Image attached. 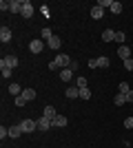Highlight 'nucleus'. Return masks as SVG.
<instances>
[{
  "label": "nucleus",
  "instance_id": "1",
  "mask_svg": "<svg viewBox=\"0 0 133 148\" xmlns=\"http://www.w3.org/2000/svg\"><path fill=\"white\" fill-rule=\"evenodd\" d=\"M18 64H20V60L16 56H5L2 60H0V66H7V69H11V71L18 66Z\"/></svg>",
  "mask_w": 133,
  "mask_h": 148
},
{
  "label": "nucleus",
  "instance_id": "2",
  "mask_svg": "<svg viewBox=\"0 0 133 148\" xmlns=\"http://www.w3.org/2000/svg\"><path fill=\"white\" fill-rule=\"evenodd\" d=\"M22 133H33V130H38V122H33V119H22Z\"/></svg>",
  "mask_w": 133,
  "mask_h": 148
},
{
  "label": "nucleus",
  "instance_id": "3",
  "mask_svg": "<svg viewBox=\"0 0 133 148\" xmlns=\"http://www.w3.org/2000/svg\"><path fill=\"white\" fill-rule=\"evenodd\" d=\"M56 64L60 66V71H62V69H67V66L71 64V58L67 56V53H58V58H56Z\"/></svg>",
  "mask_w": 133,
  "mask_h": 148
},
{
  "label": "nucleus",
  "instance_id": "4",
  "mask_svg": "<svg viewBox=\"0 0 133 148\" xmlns=\"http://www.w3.org/2000/svg\"><path fill=\"white\" fill-rule=\"evenodd\" d=\"M29 51L36 53V56L42 53V51H44V42H42V40H31V42H29Z\"/></svg>",
  "mask_w": 133,
  "mask_h": 148
},
{
  "label": "nucleus",
  "instance_id": "5",
  "mask_svg": "<svg viewBox=\"0 0 133 148\" xmlns=\"http://www.w3.org/2000/svg\"><path fill=\"white\" fill-rule=\"evenodd\" d=\"M20 13H22V18H27V20L33 16V5L29 2V0H22V11Z\"/></svg>",
  "mask_w": 133,
  "mask_h": 148
},
{
  "label": "nucleus",
  "instance_id": "6",
  "mask_svg": "<svg viewBox=\"0 0 133 148\" xmlns=\"http://www.w3.org/2000/svg\"><path fill=\"white\" fill-rule=\"evenodd\" d=\"M67 122H69V119L64 117V115H60V113H58L56 117L51 119V124H53V126H56V128H62V126H67Z\"/></svg>",
  "mask_w": 133,
  "mask_h": 148
},
{
  "label": "nucleus",
  "instance_id": "7",
  "mask_svg": "<svg viewBox=\"0 0 133 148\" xmlns=\"http://www.w3.org/2000/svg\"><path fill=\"white\" fill-rule=\"evenodd\" d=\"M118 56H120L122 60H129V58H131V49H129L127 44H120V47H118Z\"/></svg>",
  "mask_w": 133,
  "mask_h": 148
},
{
  "label": "nucleus",
  "instance_id": "8",
  "mask_svg": "<svg viewBox=\"0 0 133 148\" xmlns=\"http://www.w3.org/2000/svg\"><path fill=\"white\" fill-rule=\"evenodd\" d=\"M11 29H9V27H2V29H0V40H2V42H11Z\"/></svg>",
  "mask_w": 133,
  "mask_h": 148
},
{
  "label": "nucleus",
  "instance_id": "9",
  "mask_svg": "<svg viewBox=\"0 0 133 148\" xmlns=\"http://www.w3.org/2000/svg\"><path fill=\"white\" fill-rule=\"evenodd\" d=\"M51 126H53V124H51V119H47L44 115H42V117L38 119V130H49Z\"/></svg>",
  "mask_w": 133,
  "mask_h": 148
},
{
  "label": "nucleus",
  "instance_id": "10",
  "mask_svg": "<svg viewBox=\"0 0 133 148\" xmlns=\"http://www.w3.org/2000/svg\"><path fill=\"white\" fill-rule=\"evenodd\" d=\"M9 11L11 13H20L22 11V2H20V0H9Z\"/></svg>",
  "mask_w": 133,
  "mask_h": 148
},
{
  "label": "nucleus",
  "instance_id": "11",
  "mask_svg": "<svg viewBox=\"0 0 133 148\" xmlns=\"http://www.w3.org/2000/svg\"><path fill=\"white\" fill-rule=\"evenodd\" d=\"M20 135H22V126H20V124H16V126L9 128V137H11V139H18Z\"/></svg>",
  "mask_w": 133,
  "mask_h": 148
},
{
  "label": "nucleus",
  "instance_id": "12",
  "mask_svg": "<svg viewBox=\"0 0 133 148\" xmlns=\"http://www.w3.org/2000/svg\"><path fill=\"white\" fill-rule=\"evenodd\" d=\"M102 16H104V9H102V7H98V5L91 7V18H93V20H100Z\"/></svg>",
  "mask_w": 133,
  "mask_h": 148
},
{
  "label": "nucleus",
  "instance_id": "13",
  "mask_svg": "<svg viewBox=\"0 0 133 148\" xmlns=\"http://www.w3.org/2000/svg\"><path fill=\"white\" fill-rule=\"evenodd\" d=\"M64 95H67V97H71V99H76V97H80V88H78V86H69Z\"/></svg>",
  "mask_w": 133,
  "mask_h": 148
},
{
  "label": "nucleus",
  "instance_id": "14",
  "mask_svg": "<svg viewBox=\"0 0 133 148\" xmlns=\"http://www.w3.org/2000/svg\"><path fill=\"white\" fill-rule=\"evenodd\" d=\"M111 40H115V31H111V29L102 31V42H111Z\"/></svg>",
  "mask_w": 133,
  "mask_h": 148
},
{
  "label": "nucleus",
  "instance_id": "15",
  "mask_svg": "<svg viewBox=\"0 0 133 148\" xmlns=\"http://www.w3.org/2000/svg\"><path fill=\"white\" fill-rule=\"evenodd\" d=\"M60 44H62V40H60L58 36H53L49 42H47V47H49V49H60Z\"/></svg>",
  "mask_w": 133,
  "mask_h": 148
},
{
  "label": "nucleus",
  "instance_id": "16",
  "mask_svg": "<svg viewBox=\"0 0 133 148\" xmlns=\"http://www.w3.org/2000/svg\"><path fill=\"white\" fill-rule=\"evenodd\" d=\"M71 77H73V71H71V69H62V71H60V80L62 82H69Z\"/></svg>",
  "mask_w": 133,
  "mask_h": 148
},
{
  "label": "nucleus",
  "instance_id": "17",
  "mask_svg": "<svg viewBox=\"0 0 133 148\" xmlns=\"http://www.w3.org/2000/svg\"><path fill=\"white\" fill-rule=\"evenodd\" d=\"M42 115H44L47 119H53L58 113H56V108H53V106H44V113H42Z\"/></svg>",
  "mask_w": 133,
  "mask_h": 148
},
{
  "label": "nucleus",
  "instance_id": "18",
  "mask_svg": "<svg viewBox=\"0 0 133 148\" xmlns=\"http://www.w3.org/2000/svg\"><path fill=\"white\" fill-rule=\"evenodd\" d=\"M22 97H25L27 102H31V99H36V91H33V88H25V91H22Z\"/></svg>",
  "mask_w": 133,
  "mask_h": 148
},
{
  "label": "nucleus",
  "instance_id": "19",
  "mask_svg": "<svg viewBox=\"0 0 133 148\" xmlns=\"http://www.w3.org/2000/svg\"><path fill=\"white\" fill-rule=\"evenodd\" d=\"M9 93H11V95H16V97H18V95H22V91H20V84L11 82V84H9Z\"/></svg>",
  "mask_w": 133,
  "mask_h": 148
},
{
  "label": "nucleus",
  "instance_id": "20",
  "mask_svg": "<svg viewBox=\"0 0 133 148\" xmlns=\"http://www.w3.org/2000/svg\"><path fill=\"white\" fill-rule=\"evenodd\" d=\"M124 102H127V95H124V93H118V95L113 97V104L115 106H122Z\"/></svg>",
  "mask_w": 133,
  "mask_h": 148
},
{
  "label": "nucleus",
  "instance_id": "21",
  "mask_svg": "<svg viewBox=\"0 0 133 148\" xmlns=\"http://www.w3.org/2000/svg\"><path fill=\"white\" fill-rule=\"evenodd\" d=\"M109 9H111V13H122V2H118V0H113Z\"/></svg>",
  "mask_w": 133,
  "mask_h": 148
},
{
  "label": "nucleus",
  "instance_id": "22",
  "mask_svg": "<svg viewBox=\"0 0 133 148\" xmlns=\"http://www.w3.org/2000/svg\"><path fill=\"white\" fill-rule=\"evenodd\" d=\"M109 64H111V60H109L107 56H100V58H98V66H100V69H107Z\"/></svg>",
  "mask_w": 133,
  "mask_h": 148
},
{
  "label": "nucleus",
  "instance_id": "23",
  "mask_svg": "<svg viewBox=\"0 0 133 148\" xmlns=\"http://www.w3.org/2000/svg\"><path fill=\"white\" fill-rule=\"evenodd\" d=\"M51 38H53V31H51L49 27H44V29H42V40H47V42H49Z\"/></svg>",
  "mask_w": 133,
  "mask_h": 148
},
{
  "label": "nucleus",
  "instance_id": "24",
  "mask_svg": "<svg viewBox=\"0 0 133 148\" xmlns=\"http://www.w3.org/2000/svg\"><path fill=\"white\" fill-rule=\"evenodd\" d=\"M87 84H89L87 77H76V86L78 88H87Z\"/></svg>",
  "mask_w": 133,
  "mask_h": 148
},
{
  "label": "nucleus",
  "instance_id": "25",
  "mask_svg": "<svg viewBox=\"0 0 133 148\" xmlns=\"http://www.w3.org/2000/svg\"><path fill=\"white\" fill-rule=\"evenodd\" d=\"M80 97H82V99H91V91H89V86L80 88Z\"/></svg>",
  "mask_w": 133,
  "mask_h": 148
},
{
  "label": "nucleus",
  "instance_id": "26",
  "mask_svg": "<svg viewBox=\"0 0 133 148\" xmlns=\"http://www.w3.org/2000/svg\"><path fill=\"white\" fill-rule=\"evenodd\" d=\"M118 88H120V93H124V95H127V93L131 91V88H129V84H127V82H120V86H118Z\"/></svg>",
  "mask_w": 133,
  "mask_h": 148
},
{
  "label": "nucleus",
  "instance_id": "27",
  "mask_svg": "<svg viewBox=\"0 0 133 148\" xmlns=\"http://www.w3.org/2000/svg\"><path fill=\"white\" fill-rule=\"evenodd\" d=\"M111 2H113V0H98V7L104 9V7H111Z\"/></svg>",
  "mask_w": 133,
  "mask_h": 148
},
{
  "label": "nucleus",
  "instance_id": "28",
  "mask_svg": "<svg viewBox=\"0 0 133 148\" xmlns=\"http://www.w3.org/2000/svg\"><path fill=\"white\" fill-rule=\"evenodd\" d=\"M5 137H9V128H5V126H2V128H0V139L5 142Z\"/></svg>",
  "mask_w": 133,
  "mask_h": 148
},
{
  "label": "nucleus",
  "instance_id": "29",
  "mask_svg": "<svg viewBox=\"0 0 133 148\" xmlns=\"http://www.w3.org/2000/svg\"><path fill=\"white\" fill-rule=\"evenodd\" d=\"M0 69H2V77H11V73H13L11 69H7V66H0Z\"/></svg>",
  "mask_w": 133,
  "mask_h": 148
},
{
  "label": "nucleus",
  "instance_id": "30",
  "mask_svg": "<svg viewBox=\"0 0 133 148\" xmlns=\"http://www.w3.org/2000/svg\"><path fill=\"white\" fill-rule=\"evenodd\" d=\"M27 104V99L22 97V95H18V97H16V106H25Z\"/></svg>",
  "mask_w": 133,
  "mask_h": 148
},
{
  "label": "nucleus",
  "instance_id": "31",
  "mask_svg": "<svg viewBox=\"0 0 133 148\" xmlns=\"http://www.w3.org/2000/svg\"><path fill=\"white\" fill-rule=\"evenodd\" d=\"M124 40H127V38H124V33H122V31H118V33H115V42H124Z\"/></svg>",
  "mask_w": 133,
  "mask_h": 148
},
{
  "label": "nucleus",
  "instance_id": "32",
  "mask_svg": "<svg viewBox=\"0 0 133 148\" xmlns=\"http://www.w3.org/2000/svg\"><path fill=\"white\" fill-rule=\"evenodd\" d=\"M124 69H127V71H133V60H131V58L124 60Z\"/></svg>",
  "mask_w": 133,
  "mask_h": 148
},
{
  "label": "nucleus",
  "instance_id": "33",
  "mask_svg": "<svg viewBox=\"0 0 133 148\" xmlns=\"http://www.w3.org/2000/svg\"><path fill=\"white\" fill-rule=\"evenodd\" d=\"M78 66H80V64H78L76 60H71V64H69V66H67V69H71V71H73V73H76V71H78Z\"/></svg>",
  "mask_w": 133,
  "mask_h": 148
},
{
  "label": "nucleus",
  "instance_id": "34",
  "mask_svg": "<svg viewBox=\"0 0 133 148\" xmlns=\"http://www.w3.org/2000/svg\"><path fill=\"white\" fill-rule=\"evenodd\" d=\"M124 126H127V128H133V117H127V119H124Z\"/></svg>",
  "mask_w": 133,
  "mask_h": 148
},
{
  "label": "nucleus",
  "instance_id": "35",
  "mask_svg": "<svg viewBox=\"0 0 133 148\" xmlns=\"http://www.w3.org/2000/svg\"><path fill=\"white\" fill-rule=\"evenodd\" d=\"M89 69H98V58H95V60H89Z\"/></svg>",
  "mask_w": 133,
  "mask_h": 148
},
{
  "label": "nucleus",
  "instance_id": "36",
  "mask_svg": "<svg viewBox=\"0 0 133 148\" xmlns=\"http://www.w3.org/2000/svg\"><path fill=\"white\" fill-rule=\"evenodd\" d=\"M127 102H129V104H133V91L127 93Z\"/></svg>",
  "mask_w": 133,
  "mask_h": 148
},
{
  "label": "nucleus",
  "instance_id": "37",
  "mask_svg": "<svg viewBox=\"0 0 133 148\" xmlns=\"http://www.w3.org/2000/svg\"><path fill=\"white\" fill-rule=\"evenodd\" d=\"M131 51H133V47H131Z\"/></svg>",
  "mask_w": 133,
  "mask_h": 148
}]
</instances>
